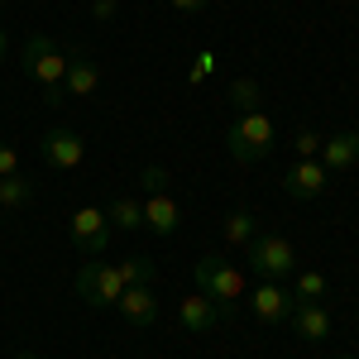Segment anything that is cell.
<instances>
[{
	"label": "cell",
	"mask_w": 359,
	"mask_h": 359,
	"mask_svg": "<svg viewBox=\"0 0 359 359\" xmlns=\"http://www.w3.org/2000/svg\"><path fill=\"white\" fill-rule=\"evenodd\" d=\"M292 297H297V302H321V297H326V273L302 269V273H297V283H292Z\"/></svg>",
	"instance_id": "ffe728a7"
},
{
	"label": "cell",
	"mask_w": 359,
	"mask_h": 359,
	"mask_svg": "<svg viewBox=\"0 0 359 359\" xmlns=\"http://www.w3.org/2000/svg\"><path fill=\"white\" fill-rule=\"evenodd\" d=\"M287 321H292V331H297V340H306V345H321V340H326V335L335 331L331 311H326L321 302H297Z\"/></svg>",
	"instance_id": "7c38bea8"
},
{
	"label": "cell",
	"mask_w": 359,
	"mask_h": 359,
	"mask_svg": "<svg viewBox=\"0 0 359 359\" xmlns=\"http://www.w3.org/2000/svg\"><path fill=\"white\" fill-rule=\"evenodd\" d=\"M144 225H149L154 235H177V225H182V206H177L168 192H154L149 201H144Z\"/></svg>",
	"instance_id": "9a60e30c"
},
{
	"label": "cell",
	"mask_w": 359,
	"mask_h": 359,
	"mask_svg": "<svg viewBox=\"0 0 359 359\" xmlns=\"http://www.w3.org/2000/svg\"><path fill=\"white\" fill-rule=\"evenodd\" d=\"M15 359H39V355H29V350H25V355H15Z\"/></svg>",
	"instance_id": "f1b7e54d"
},
{
	"label": "cell",
	"mask_w": 359,
	"mask_h": 359,
	"mask_svg": "<svg viewBox=\"0 0 359 359\" xmlns=\"http://www.w3.org/2000/svg\"><path fill=\"white\" fill-rule=\"evenodd\" d=\"M101 91V67H96V57L77 53L67 62V77H62V96L67 101H82V96H96Z\"/></svg>",
	"instance_id": "5bb4252c"
},
{
	"label": "cell",
	"mask_w": 359,
	"mask_h": 359,
	"mask_svg": "<svg viewBox=\"0 0 359 359\" xmlns=\"http://www.w3.org/2000/svg\"><path fill=\"white\" fill-rule=\"evenodd\" d=\"M115 306H120L125 326H135V331H149V326L158 321V297H154V283H144V287H125Z\"/></svg>",
	"instance_id": "8fae6325"
},
{
	"label": "cell",
	"mask_w": 359,
	"mask_h": 359,
	"mask_svg": "<svg viewBox=\"0 0 359 359\" xmlns=\"http://www.w3.org/2000/svg\"><path fill=\"white\" fill-rule=\"evenodd\" d=\"M20 172V154H15V144H0V177H15Z\"/></svg>",
	"instance_id": "cb8c5ba5"
},
{
	"label": "cell",
	"mask_w": 359,
	"mask_h": 359,
	"mask_svg": "<svg viewBox=\"0 0 359 359\" xmlns=\"http://www.w3.org/2000/svg\"><path fill=\"white\" fill-rule=\"evenodd\" d=\"M39 154H43V163L53 168V172H72L86 158V139L77 130H48V135L39 139Z\"/></svg>",
	"instance_id": "ba28073f"
},
{
	"label": "cell",
	"mask_w": 359,
	"mask_h": 359,
	"mask_svg": "<svg viewBox=\"0 0 359 359\" xmlns=\"http://www.w3.org/2000/svg\"><path fill=\"white\" fill-rule=\"evenodd\" d=\"M321 168L326 172H345V168H355L359 163V130H340V135H331V139H321Z\"/></svg>",
	"instance_id": "4fadbf2b"
},
{
	"label": "cell",
	"mask_w": 359,
	"mask_h": 359,
	"mask_svg": "<svg viewBox=\"0 0 359 359\" xmlns=\"http://www.w3.org/2000/svg\"><path fill=\"white\" fill-rule=\"evenodd\" d=\"M292 154H297V158H316V154H321V135H316V130H297V135H292Z\"/></svg>",
	"instance_id": "7402d4cb"
},
{
	"label": "cell",
	"mask_w": 359,
	"mask_h": 359,
	"mask_svg": "<svg viewBox=\"0 0 359 359\" xmlns=\"http://www.w3.org/2000/svg\"><path fill=\"white\" fill-rule=\"evenodd\" d=\"M168 5H172L177 15H201V10H206L211 0H168Z\"/></svg>",
	"instance_id": "484cf974"
},
{
	"label": "cell",
	"mask_w": 359,
	"mask_h": 359,
	"mask_svg": "<svg viewBox=\"0 0 359 359\" xmlns=\"http://www.w3.org/2000/svg\"><path fill=\"white\" fill-rule=\"evenodd\" d=\"M139 182H144V192L154 196V192H168V168H144V172H139Z\"/></svg>",
	"instance_id": "603a6c76"
},
{
	"label": "cell",
	"mask_w": 359,
	"mask_h": 359,
	"mask_svg": "<svg viewBox=\"0 0 359 359\" xmlns=\"http://www.w3.org/2000/svg\"><path fill=\"white\" fill-rule=\"evenodd\" d=\"M29 201H34V182H29L25 172L0 177V211H25Z\"/></svg>",
	"instance_id": "e0dca14e"
},
{
	"label": "cell",
	"mask_w": 359,
	"mask_h": 359,
	"mask_svg": "<svg viewBox=\"0 0 359 359\" xmlns=\"http://www.w3.org/2000/svg\"><path fill=\"white\" fill-rule=\"evenodd\" d=\"M120 269V283L125 287H144V283H154V259H144V254H130L125 264H115Z\"/></svg>",
	"instance_id": "d6986e66"
},
{
	"label": "cell",
	"mask_w": 359,
	"mask_h": 359,
	"mask_svg": "<svg viewBox=\"0 0 359 359\" xmlns=\"http://www.w3.org/2000/svg\"><path fill=\"white\" fill-rule=\"evenodd\" d=\"M326 187H331V172L321 168V158H297L283 172V192L292 196V201H316Z\"/></svg>",
	"instance_id": "9c48e42d"
},
{
	"label": "cell",
	"mask_w": 359,
	"mask_h": 359,
	"mask_svg": "<svg viewBox=\"0 0 359 359\" xmlns=\"http://www.w3.org/2000/svg\"><path fill=\"white\" fill-rule=\"evenodd\" d=\"M254 235H259V216L254 211H230L225 216V240L230 245H249Z\"/></svg>",
	"instance_id": "ac0fdd59"
},
{
	"label": "cell",
	"mask_w": 359,
	"mask_h": 359,
	"mask_svg": "<svg viewBox=\"0 0 359 359\" xmlns=\"http://www.w3.org/2000/svg\"><path fill=\"white\" fill-rule=\"evenodd\" d=\"M120 292H125V283H120V269H115V264L86 259L82 269H77V297H82L86 306H115Z\"/></svg>",
	"instance_id": "5b68a950"
},
{
	"label": "cell",
	"mask_w": 359,
	"mask_h": 359,
	"mask_svg": "<svg viewBox=\"0 0 359 359\" xmlns=\"http://www.w3.org/2000/svg\"><path fill=\"white\" fill-rule=\"evenodd\" d=\"M196 292H206V297H216L225 306H240L245 297V273L221 259V254H206V259H196Z\"/></svg>",
	"instance_id": "277c9868"
},
{
	"label": "cell",
	"mask_w": 359,
	"mask_h": 359,
	"mask_svg": "<svg viewBox=\"0 0 359 359\" xmlns=\"http://www.w3.org/2000/svg\"><path fill=\"white\" fill-rule=\"evenodd\" d=\"M245 249H249V269L259 278H269V283L297 273V249H292L287 235H273V230H269V235H254Z\"/></svg>",
	"instance_id": "3957f363"
},
{
	"label": "cell",
	"mask_w": 359,
	"mask_h": 359,
	"mask_svg": "<svg viewBox=\"0 0 359 359\" xmlns=\"http://www.w3.org/2000/svg\"><path fill=\"white\" fill-rule=\"evenodd\" d=\"M230 101H235L240 111H259L264 91H259V82H254V77H235V82H230Z\"/></svg>",
	"instance_id": "44dd1931"
},
{
	"label": "cell",
	"mask_w": 359,
	"mask_h": 359,
	"mask_svg": "<svg viewBox=\"0 0 359 359\" xmlns=\"http://www.w3.org/2000/svg\"><path fill=\"white\" fill-rule=\"evenodd\" d=\"M211 67H216V53L206 48V53L196 57V67H192V82H206V77H211Z\"/></svg>",
	"instance_id": "d4e9b609"
},
{
	"label": "cell",
	"mask_w": 359,
	"mask_h": 359,
	"mask_svg": "<svg viewBox=\"0 0 359 359\" xmlns=\"http://www.w3.org/2000/svg\"><path fill=\"white\" fill-rule=\"evenodd\" d=\"M0 57H5V29H0Z\"/></svg>",
	"instance_id": "83f0119b"
},
{
	"label": "cell",
	"mask_w": 359,
	"mask_h": 359,
	"mask_svg": "<svg viewBox=\"0 0 359 359\" xmlns=\"http://www.w3.org/2000/svg\"><path fill=\"white\" fill-rule=\"evenodd\" d=\"M273 144H278V130L264 111H240L235 125H230V135H225V149H230L235 163H259V158H269Z\"/></svg>",
	"instance_id": "7a4b0ae2"
},
{
	"label": "cell",
	"mask_w": 359,
	"mask_h": 359,
	"mask_svg": "<svg viewBox=\"0 0 359 359\" xmlns=\"http://www.w3.org/2000/svg\"><path fill=\"white\" fill-rule=\"evenodd\" d=\"M20 62H25V77L39 86L43 96H48V106H62V101H67V96H62V77H67L72 53L57 43L53 34H29Z\"/></svg>",
	"instance_id": "6da1fadb"
},
{
	"label": "cell",
	"mask_w": 359,
	"mask_h": 359,
	"mask_svg": "<svg viewBox=\"0 0 359 359\" xmlns=\"http://www.w3.org/2000/svg\"><path fill=\"white\" fill-rule=\"evenodd\" d=\"M106 221H111L115 230H144V201H135V196H115L111 206H106Z\"/></svg>",
	"instance_id": "2e32d148"
},
{
	"label": "cell",
	"mask_w": 359,
	"mask_h": 359,
	"mask_svg": "<svg viewBox=\"0 0 359 359\" xmlns=\"http://www.w3.org/2000/svg\"><path fill=\"white\" fill-rule=\"evenodd\" d=\"M91 15H96L101 25H106V20H115V0H96V5H91Z\"/></svg>",
	"instance_id": "4316f807"
},
{
	"label": "cell",
	"mask_w": 359,
	"mask_h": 359,
	"mask_svg": "<svg viewBox=\"0 0 359 359\" xmlns=\"http://www.w3.org/2000/svg\"><path fill=\"white\" fill-rule=\"evenodd\" d=\"M335 359H355V355H335Z\"/></svg>",
	"instance_id": "f546056e"
},
{
	"label": "cell",
	"mask_w": 359,
	"mask_h": 359,
	"mask_svg": "<svg viewBox=\"0 0 359 359\" xmlns=\"http://www.w3.org/2000/svg\"><path fill=\"white\" fill-rule=\"evenodd\" d=\"M230 316H235V306L216 302V297H206V292H192V297H182V302H177V326H182V331H192V335L216 331V326H225Z\"/></svg>",
	"instance_id": "52a82bcc"
},
{
	"label": "cell",
	"mask_w": 359,
	"mask_h": 359,
	"mask_svg": "<svg viewBox=\"0 0 359 359\" xmlns=\"http://www.w3.org/2000/svg\"><path fill=\"white\" fill-rule=\"evenodd\" d=\"M292 306H297V297L287 292V287H278V283H259L254 292H249V311L264 321V326H283L287 316H292Z\"/></svg>",
	"instance_id": "30bf717a"
},
{
	"label": "cell",
	"mask_w": 359,
	"mask_h": 359,
	"mask_svg": "<svg viewBox=\"0 0 359 359\" xmlns=\"http://www.w3.org/2000/svg\"><path fill=\"white\" fill-rule=\"evenodd\" d=\"M111 230L115 225L106 221V206H77L72 221H67V240L82 249L86 259H101L111 249Z\"/></svg>",
	"instance_id": "8992f818"
}]
</instances>
